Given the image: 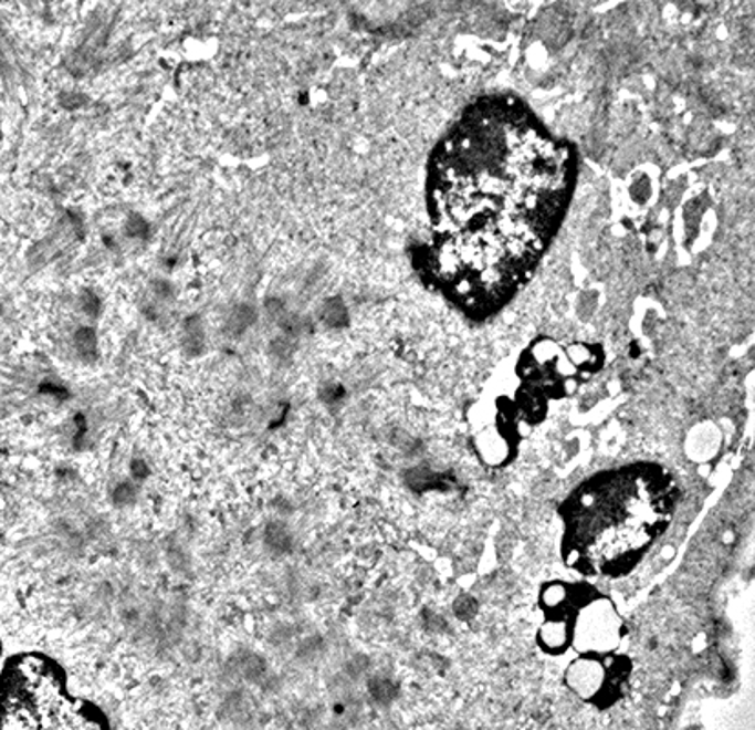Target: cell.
<instances>
[{"mask_svg":"<svg viewBox=\"0 0 755 730\" xmlns=\"http://www.w3.org/2000/svg\"><path fill=\"white\" fill-rule=\"evenodd\" d=\"M577 181L574 143L521 97L474 100L429 156L418 277L464 316L491 319L532 280Z\"/></svg>","mask_w":755,"mask_h":730,"instance_id":"1","label":"cell"},{"mask_svg":"<svg viewBox=\"0 0 755 730\" xmlns=\"http://www.w3.org/2000/svg\"><path fill=\"white\" fill-rule=\"evenodd\" d=\"M678 488L648 462L602 471L560 508L563 557L586 577H619L636 569L672 521Z\"/></svg>","mask_w":755,"mask_h":730,"instance_id":"2","label":"cell"},{"mask_svg":"<svg viewBox=\"0 0 755 730\" xmlns=\"http://www.w3.org/2000/svg\"><path fill=\"white\" fill-rule=\"evenodd\" d=\"M0 730H109L105 712L70 689L53 657L21 653L0 670Z\"/></svg>","mask_w":755,"mask_h":730,"instance_id":"3","label":"cell"},{"mask_svg":"<svg viewBox=\"0 0 755 730\" xmlns=\"http://www.w3.org/2000/svg\"><path fill=\"white\" fill-rule=\"evenodd\" d=\"M630 665L614 657H583L572 663L566 672L569 689L594 705H610L619 696L628 678Z\"/></svg>","mask_w":755,"mask_h":730,"instance_id":"4","label":"cell"},{"mask_svg":"<svg viewBox=\"0 0 755 730\" xmlns=\"http://www.w3.org/2000/svg\"><path fill=\"white\" fill-rule=\"evenodd\" d=\"M261 541L266 553H271L272 557L276 559L287 557L296 548L294 530L282 519H272L266 522Z\"/></svg>","mask_w":755,"mask_h":730,"instance_id":"5","label":"cell"},{"mask_svg":"<svg viewBox=\"0 0 755 730\" xmlns=\"http://www.w3.org/2000/svg\"><path fill=\"white\" fill-rule=\"evenodd\" d=\"M230 661H232L235 672L240 674V678L247 679V681H260L269 672V665H266L265 659L258 653H251V650L235 653Z\"/></svg>","mask_w":755,"mask_h":730,"instance_id":"6","label":"cell"},{"mask_svg":"<svg viewBox=\"0 0 755 730\" xmlns=\"http://www.w3.org/2000/svg\"><path fill=\"white\" fill-rule=\"evenodd\" d=\"M255 322V311L251 305H238L229 316L230 333L238 336V334L245 333L247 328L251 327Z\"/></svg>","mask_w":755,"mask_h":730,"instance_id":"7","label":"cell"},{"mask_svg":"<svg viewBox=\"0 0 755 730\" xmlns=\"http://www.w3.org/2000/svg\"><path fill=\"white\" fill-rule=\"evenodd\" d=\"M73 344H75V351H77V355L81 356L83 361H92L95 353H97V338H95V333L92 328H78Z\"/></svg>","mask_w":755,"mask_h":730,"instance_id":"8","label":"cell"},{"mask_svg":"<svg viewBox=\"0 0 755 730\" xmlns=\"http://www.w3.org/2000/svg\"><path fill=\"white\" fill-rule=\"evenodd\" d=\"M182 345L187 347L190 353H198L203 347V328L199 324L198 319L188 320L182 331Z\"/></svg>","mask_w":755,"mask_h":730,"instance_id":"9","label":"cell"},{"mask_svg":"<svg viewBox=\"0 0 755 730\" xmlns=\"http://www.w3.org/2000/svg\"><path fill=\"white\" fill-rule=\"evenodd\" d=\"M112 499L117 507L134 504L137 499V482L132 479L120 480L119 484L115 486L114 491H112Z\"/></svg>","mask_w":755,"mask_h":730,"instance_id":"10","label":"cell"},{"mask_svg":"<svg viewBox=\"0 0 755 730\" xmlns=\"http://www.w3.org/2000/svg\"><path fill=\"white\" fill-rule=\"evenodd\" d=\"M81 309L88 316H95V314L99 313V300L92 292H86V294L81 296Z\"/></svg>","mask_w":755,"mask_h":730,"instance_id":"11","label":"cell"},{"mask_svg":"<svg viewBox=\"0 0 755 730\" xmlns=\"http://www.w3.org/2000/svg\"><path fill=\"white\" fill-rule=\"evenodd\" d=\"M146 229H148V225H146L145 219L139 218V216H132V218L128 219V225H126V230H128V234L130 236H143L145 234Z\"/></svg>","mask_w":755,"mask_h":730,"instance_id":"12","label":"cell"},{"mask_svg":"<svg viewBox=\"0 0 755 730\" xmlns=\"http://www.w3.org/2000/svg\"><path fill=\"white\" fill-rule=\"evenodd\" d=\"M0 656H2V639H0Z\"/></svg>","mask_w":755,"mask_h":730,"instance_id":"13","label":"cell"}]
</instances>
